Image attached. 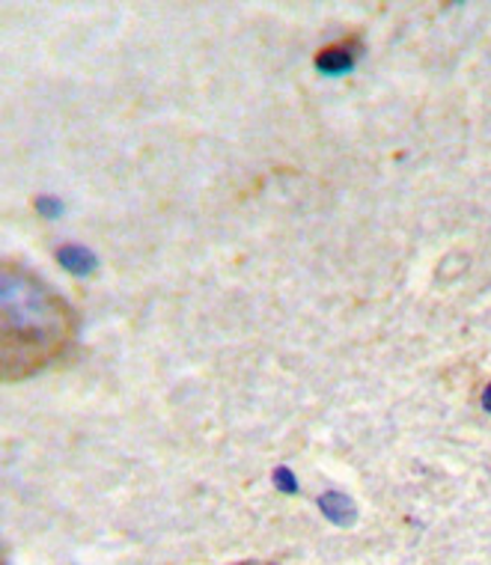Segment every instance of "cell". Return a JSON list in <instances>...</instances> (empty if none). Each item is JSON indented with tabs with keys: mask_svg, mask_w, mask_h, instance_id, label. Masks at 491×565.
<instances>
[{
	"mask_svg": "<svg viewBox=\"0 0 491 565\" xmlns=\"http://www.w3.org/2000/svg\"><path fill=\"white\" fill-rule=\"evenodd\" d=\"M233 565H275V563H259V559H247V563H233Z\"/></svg>",
	"mask_w": 491,
	"mask_h": 565,
	"instance_id": "2",
	"label": "cell"
},
{
	"mask_svg": "<svg viewBox=\"0 0 491 565\" xmlns=\"http://www.w3.org/2000/svg\"><path fill=\"white\" fill-rule=\"evenodd\" d=\"M78 316L28 268H0V370L3 379H30L57 366L75 345Z\"/></svg>",
	"mask_w": 491,
	"mask_h": 565,
	"instance_id": "1",
	"label": "cell"
}]
</instances>
